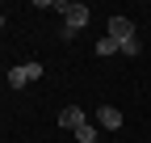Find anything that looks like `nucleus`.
Returning <instances> with one entry per match:
<instances>
[{
	"instance_id": "obj_1",
	"label": "nucleus",
	"mask_w": 151,
	"mask_h": 143,
	"mask_svg": "<svg viewBox=\"0 0 151 143\" xmlns=\"http://www.w3.org/2000/svg\"><path fill=\"white\" fill-rule=\"evenodd\" d=\"M55 9L63 13V38H76L84 25H88V4H76V0H55Z\"/></svg>"
},
{
	"instance_id": "obj_2",
	"label": "nucleus",
	"mask_w": 151,
	"mask_h": 143,
	"mask_svg": "<svg viewBox=\"0 0 151 143\" xmlns=\"http://www.w3.org/2000/svg\"><path fill=\"white\" fill-rule=\"evenodd\" d=\"M42 63H38V59H29V63H17V67H9V84L13 88H25L29 80H38V76H42Z\"/></svg>"
},
{
	"instance_id": "obj_3",
	"label": "nucleus",
	"mask_w": 151,
	"mask_h": 143,
	"mask_svg": "<svg viewBox=\"0 0 151 143\" xmlns=\"http://www.w3.org/2000/svg\"><path fill=\"white\" fill-rule=\"evenodd\" d=\"M105 34H109L113 42H122V46L139 38V34H134V21H130V17H109V30H105Z\"/></svg>"
},
{
	"instance_id": "obj_4",
	"label": "nucleus",
	"mask_w": 151,
	"mask_h": 143,
	"mask_svg": "<svg viewBox=\"0 0 151 143\" xmlns=\"http://www.w3.org/2000/svg\"><path fill=\"white\" fill-rule=\"evenodd\" d=\"M84 122H88V114L80 110V105H63V110H59V126H63V131H71V135L80 131Z\"/></svg>"
},
{
	"instance_id": "obj_5",
	"label": "nucleus",
	"mask_w": 151,
	"mask_h": 143,
	"mask_svg": "<svg viewBox=\"0 0 151 143\" xmlns=\"http://www.w3.org/2000/svg\"><path fill=\"white\" fill-rule=\"evenodd\" d=\"M97 126L101 131H118L122 126V110H118V105H101V110H97Z\"/></svg>"
},
{
	"instance_id": "obj_6",
	"label": "nucleus",
	"mask_w": 151,
	"mask_h": 143,
	"mask_svg": "<svg viewBox=\"0 0 151 143\" xmlns=\"http://www.w3.org/2000/svg\"><path fill=\"white\" fill-rule=\"evenodd\" d=\"M92 51H97V55L105 59V55H118V51H122V42H113V38H109V34H105V38H101L97 46H92Z\"/></svg>"
},
{
	"instance_id": "obj_7",
	"label": "nucleus",
	"mask_w": 151,
	"mask_h": 143,
	"mask_svg": "<svg viewBox=\"0 0 151 143\" xmlns=\"http://www.w3.org/2000/svg\"><path fill=\"white\" fill-rule=\"evenodd\" d=\"M76 143H97V126H92V122H84V126L76 131Z\"/></svg>"
},
{
	"instance_id": "obj_8",
	"label": "nucleus",
	"mask_w": 151,
	"mask_h": 143,
	"mask_svg": "<svg viewBox=\"0 0 151 143\" xmlns=\"http://www.w3.org/2000/svg\"><path fill=\"white\" fill-rule=\"evenodd\" d=\"M122 55H126V59H134V55H143V46H139V38H134V42H126V46H122Z\"/></svg>"
},
{
	"instance_id": "obj_9",
	"label": "nucleus",
	"mask_w": 151,
	"mask_h": 143,
	"mask_svg": "<svg viewBox=\"0 0 151 143\" xmlns=\"http://www.w3.org/2000/svg\"><path fill=\"white\" fill-rule=\"evenodd\" d=\"M0 30H4V13H0Z\"/></svg>"
}]
</instances>
